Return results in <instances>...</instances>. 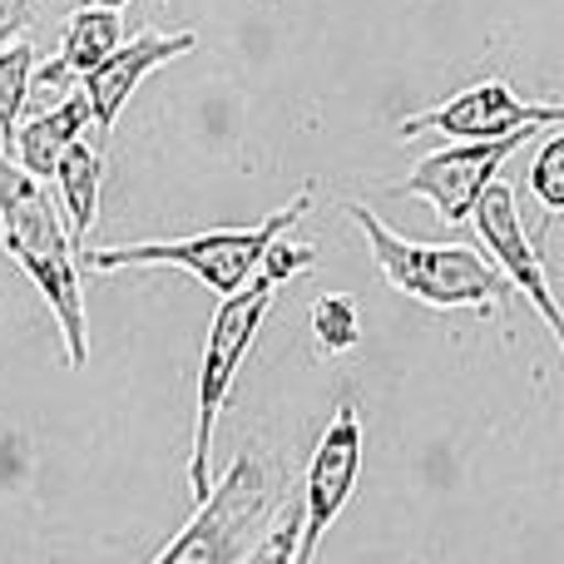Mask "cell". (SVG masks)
I'll return each mask as SVG.
<instances>
[{"label":"cell","mask_w":564,"mask_h":564,"mask_svg":"<svg viewBox=\"0 0 564 564\" xmlns=\"http://www.w3.org/2000/svg\"><path fill=\"white\" fill-rule=\"evenodd\" d=\"M564 124L560 105H525L506 79H480V85L451 95L446 105L426 109V115H406L401 134L421 139V134H446V139H466V144H490V139L520 134V129H555Z\"/></svg>","instance_id":"obj_7"},{"label":"cell","mask_w":564,"mask_h":564,"mask_svg":"<svg viewBox=\"0 0 564 564\" xmlns=\"http://www.w3.org/2000/svg\"><path fill=\"white\" fill-rule=\"evenodd\" d=\"M312 332H317L322 351L327 357H337V351H351L361 337V317H357V297H347V292H332V297H322L317 307H312Z\"/></svg>","instance_id":"obj_15"},{"label":"cell","mask_w":564,"mask_h":564,"mask_svg":"<svg viewBox=\"0 0 564 564\" xmlns=\"http://www.w3.org/2000/svg\"><path fill=\"white\" fill-rule=\"evenodd\" d=\"M0 243L25 268V278L40 288L59 322L69 367H85L89 357V327H85V297H79V248L69 243V228L59 208L50 204L45 184L20 174L10 154H0Z\"/></svg>","instance_id":"obj_1"},{"label":"cell","mask_w":564,"mask_h":564,"mask_svg":"<svg viewBox=\"0 0 564 564\" xmlns=\"http://www.w3.org/2000/svg\"><path fill=\"white\" fill-rule=\"evenodd\" d=\"M79 89V75H69L59 59H50V65H40V69H30V89H25V109L35 105L40 115L45 109H55V105H65L69 95Z\"/></svg>","instance_id":"obj_18"},{"label":"cell","mask_w":564,"mask_h":564,"mask_svg":"<svg viewBox=\"0 0 564 564\" xmlns=\"http://www.w3.org/2000/svg\"><path fill=\"white\" fill-rule=\"evenodd\" d=\"M194 45H198L194 30H174V35H159V30H139L129 45H119L115 55L105 59V65L89 69V75L79 79V95H85V105H89V124H95V139H99V144L109 139V129H115L119 109L129 105V95L144 85V75H154V69L169 65V59L188 55Z\"/></svg>","instance_id":"obj_10"},{"label":"cell","mask_w":564,"mask_h":564,"mask_svg":"<svg viewBox=\"0 0 564 564\" xmlns=\"http://www.w3.org/2000/svg\"><path fill=\"white\" fill-rule=\"evenodd\" d=\"M99 178H105V144H99L95 134H79L55 164L59 198H65V208H69L65 228L79 253L89 248V228H95V218H99Z\"/></svg>","instance_id":"obj_12"},{"label":"cell","mask_w":564,"mask_h":564,"mask_svg":"<svg viewBox=\"0 0 564 564\" xmlns=\"http://www.w3.org/2000/svg\"><path fill=\"white\" fill-rule=\"evenodd\" d=\"M30 69H35V50L25 40H10L0 50V144L10 149L20 115H25V89H30Z\"/></svg>","instance_id":"obj_14"},{"label":"cell","mask_w":564,"mask_h":564,"mask_svg":"<svg viewBox=\"0 0 564 564\" xmlns=\"http://www.w3.org/2000/svg\"><path fill=\"white\" fill-rule=\"evenodd\" d=\"M312 248L307 243H288V238H278L273 248L263 253V263H258V273H263L268 282H288V278H302L312 268Z\"/></svg>","instance_id":"obj_19"},{"label":"cell","mask_w":564,"mask_h":564,"mask_svg":"<svg viewBox=\"0 0 564 564\" xmlns=\"http://www.w3.org/2000/svg\"><path fill=\"white\" fill-rule=\"evenodd\" d=\"M312 208V184L292 198L288 208L268 214L263 224L248 228H214V234H194V238H149V243H119V248H85L79 268L89 273H115V268H178V273L198 278L208 292L234 297L238 288L258 278L263 253L278 238L292 234V224H302Z\"/></svg>","instance_id":"obj_2"},{"label":"cell","mask_w":564,"mask_h":564,"mask_svg":"<svg viewBox=\"0 0 564 564\" xmlns=\"http://www.w3.org/2000/svg\"><path fill=\"white\" fill-rule=\"evenodd\" d=\"M470 224H476V234L486 238L490 258H496V273L510 282V288H520L530 297V307L545 317L550 337H564V322H560V307H555V292H550L545 282V263H540V248L530 243L525 224H520V194L510 184H500V178H490L486 194L476 198V208H470Z\"/></svg>","instance_id":"obj_9"},{"label":"cell","mask_w":564,"mask_h":564,"mask_svg":"<svg viewBox=\"0 0 564 564\" xmlns=\"http://www.w3.org/2000/svg\"><path fill=\"white\" fill-rule=\"evenodd\" d=\"M40 0H0V50L10 45V40L20 35V30L30 25V15H35Z\"/></svg>","instance_id":"obj_20"},{"label":"cell","mask_w":564,"mask_h":564,"mask_svg":"<svg viewBox=\"0 0 564 564\" xmlns=\"http://www.w3.org/2000/svg\"><path fill=\"white\" fill-rule=\"evenodd\" d=\"M273 510V480L258 456H238V466L208 490L184 530L154 555V564H238L253 550L263 516Z\"/></svg>","instance_id":"obj_5"},{"label":"cell","mask_w":564,"mask_h":564,"mask_svg":"<svg viewBox=\"0 0 564 564\" xmlns=\"http://www.w3.org/2000/svg\"><path fill=\"white\" fill-rule=\"evenodd\" d=\"M79 134H89V105L85 95H69L65 105L45 109V115H35L30 124H15V134H10V149L6 154H15L10 164L20 169V174H30L35 184H45V178H55V164L59 154H65L69 144H75Z\"/></svg>","instance_id":"obj_11"},{"label":"cell","mask_w":564,"mask_h":564,"mask_svg":"<svg viewBox=\"0 0 564 564\" xmlns=\"http://www.w3.org/2000/svg\"><path fill=\"white\" fill-rule=\"evenodd\" d=\"M292 555H297V500H292V506H278L273 525L253 540V550H248L238 564H292Z\"/></svg>","instance_id":"obj_17"},{"label":"cell","mask_w":564,"mask_h":564,"mask_svg":"<svg viewBox=\"0 0 564 564\" xmlns=\"http://www.w3.org/2000/svg\"><path fill=\"white\" fill-rule=\"evenodd\" d=\"M119 45H124V20H119V10H75L65 25L59 65H65L69 75L85 79L89 69L105 65Z\"/></svg>","instance_id":"obj_13"},{"label":"cell","mask_w":564,"mask_h":564,"mask_svg":"<svg viewBox=\"0 0 564 564\" xmlns=\"http://www.w3.org/2000/svg\"><path fill=\"white\" fill-rule=\"evenodd\" d=\"M278 282H268L258 273L248 288H238L234 297L218 302L214 327H208L204 341V371H198V406H194V451H188V490H194V506H204L208 490H214V476H208V460H214V431L218 416H224L228 397H234V381L243 357L253 351L258 332L268 322V307H273Z\"/></svg>","instance_id":"obj_4"},{"label":"cell","mask_w":564,"mask_h":564,"mask_svg":"<svg viewBox=\"0 0 564 564\" xmlns=\"http://www.w3.org/2000/svg\"><path fill=\"white\" fill-rule=\"evenodd\" d=\"M361 476V416L351 401H341L332 411L327 431L317 436V451H312L307 480H302V500H297V555L292 564H312L327 540V530L337 525L341 506L351 500Z\"/></svg>","instance_id":"obj_6"},{"label":"cell","mask_w":564,"mask_h":564,"mask_svg":"<svg viewBox=\"0 0 564 564\" xmlns=\"http://www.w3.org/2000/svg\"><path fill=\"white\" fill-rule=\"evenodd\" d=\"M129 6V0H75V10H119Z\"/></svg>","instance_id":"obj_21"},{"label":"cell","mask_w":564,"mask_h":564,"mask_svg":"<svg viewBox=\"0 0 564 564\" xmlns=\"http://www.w3.org/2000/svg\"><path fill=\"white\" fill-rule=\"evenodd\" d=\"M535 134L545 129H520V134H506V139H490V144H446V149H431V154L416 159L406 178V194L411 198H426L436 208L441 224H466L476 198L486 194V184L500 174L510 154L520 144H530Z\"/></svg>","instance_id":"obj_8"},{"label":"cell","mask_w":564,"mask_h":564,"mask_svg":"<svg viewBox=\"0 0 564 564\" xmlns=\"http://www.w3.org/2000/svg\"><path fill=\"white\" fill-rule=\"evenodd\" d=\"M347 218L361 228L371 248V263L381 268V278L397 292L426 302V307H476L496 312L500 302H510V282L496 273L480 253L460 243H411V238L391 234L367 204H347Z\"/></svg>","instance_id":"obj_3"},{"label":"cell","mask_w":564,"mask_h":564,"mask_svg":"<svg viewBox=\"0 0 564 564\" xmlns=\"http://www.w3.org/2000/svg\"><path fill=\"white\" fill-rule=\"evenodd\" d=\"M530 194L545 204V218H560V208H564V134L560 129H545V139H540L535 169H530Z\"/></svg>","instance_id":"obj_16"}]
</instances>
